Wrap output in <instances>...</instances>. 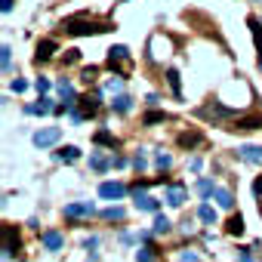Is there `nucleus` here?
Instances as JSON below:
<instances>
[{
	"instance_id": "nucleus-1",
	"label": "nucleus",
	"mask_w": 262,
	"mask_h": 262,
	"mask_svg": "<svg viewBox=\"0 0 262 262\" xmlns=\"http://www.w3.org/2000/svg\"><path fill=\"white\" fill-rule=\"evenodd\" d=\"M65 28L71 31V34H102V31H108L105 25H96V22H80V19H71Z\"/></svg>"
},
{
	"instance_id": "nucleus-2",
	"label": "nucleus",
	"mask_w": 262,
	"mask_h": 262,
	"mask_svg": "<svg viewBox=\"0 0 262 262\" xmlns=\"http://www.w3.org/2000/svg\"><path fill=\"white\" fill-rule=\"evenodd\" d=\"M59 126H46V130H37L34 133V145L37 148H46V145H53V142H59Z\"/></svg>"
},
{
	"instance_id": "nucleus-3",
	"label": "nucleus",
	"mask_w": 262,
	"mask_h": 262,
	"mask_svg": "<svg viewBox=\"0 0 262 262\" xmlns=\"http://www.w3.org/2000/svg\"><path fill=\"white\" fill-rule=\"evenodd\" d=\"M99 194H102L105 200H121L123 194H126V188H123L121 182H102V185H99Z\"/></svg>"
},
{
	"instance_id": "nucleus-4",
	"label": "nucleus",
	"mask_w": 262,
	"mask_h": 262,
	"mask_svg": "<svg viewBox=\"0 0 262 262\" xmlns=\"http://www.w3.org/2000/svg\"><path fill=\"white\" fill-rule=\"evenodd\" d=\"M164 200H167L170 207H182V204H185V188H182V185H173V188H167Z\"/></svg>"
},
{
	"instance_id": "nucleus-5",
	"label": "nucleus",
	"mask_w": 262,
	"mask_h": 262,
	"mask_svg": "<svg viewBox=\"0 0 262 262\" xmlns=\"http://www.w3.org/2000/svg\"><path fill=\"white\" fill-rule=\"evenodd\" d=\"M90 213H92V204H90V200H83V204H68V207H65V216H68V219L90 216Z\"/></svg>"
},
{
	"instance_id": "nucleus-6",
	"label": "nucleus",
	"mask_w": 262,
	"mask_h": 262,
	"mask_svg": "<svg viewBox=\"0 0 262 262\" xmlns=\"http://www.w3.org/2000/svg\"><path fill=\"white\" fill-rule=\"evenodd\" d=\"M40 241H44V247H46L49 253L62 250V234H59V231H44V234H40Z\"/></svg>"
},
{
	"instance_id": "nucleus-7",
	"label": "nucleus",
	"mask_w": 262,
	"mask_h": 262,
	"mask_svg": "<svg viewBox=\"0 0 262 262\" xmlns=\"http://www.w3.org/2000/svg\"><path fill=\"white\" fill-rule=\"evenodd\" d=\"M238 154L244 160H253V164H262V148L259 145H241L238 148Z\"/></svg>"
},
{
	"instance_id": "nucleus-8",
	"label": "nucleus",
	"mask_w": 262,
	"mask_h": 262,
	"mask_svg": "<svg viewBox=\"0 0 262 262\" xmlns=\"http://www.w3.org/2000/svg\"><path fill=\"white\" fill-rule=\"evenodd\" d=\"M15 244H19V238H15V234H13V228H6V231H3V256H6V259L13 256Z\"/></svg>"
},
{
	"instance_id": "nucleus-9",
	"label": "nucleus",
	"mask_w": 262,
	"mask_h": 262,
	"mask_svg": "<svg viewBox=\"0 0 262 262\" xmlns=\"http://www.w3.org/2000/svg\"><path fill=\"white\" fill-rule=\"evenodd\" d=\"M126 59H130V53H126V46H114V49H111V56H108V65L114 68V65H123Z\"/></svg>"
},
{
	"instance_id": "nucleus-10",
	"label": "nucleus",
	"mask_w": 262,
	"mask_h": 262,
	"mask_svg": "<svg viewBox=\"0 0 262 262\" xmlns=\"http://www.w3.org/2000/svg\"><path fill=\"white\" fill-rule=\"evenodd\" d=\"M136 207L145 210V213H154V210H157V200L148 198V194H136Z\"/></svg>"
},
{
	"instance_id": "nucleus-11",
	"label": "nucleus",
	"mask_w": 262,
	"mask_h": 262,
	"mask_svg": "<svg viewBox=\"0 0 262 262\" xmlns=\"http://www.w3.org/2000/svg\"><path fill=\"white\" fill-rule=\"evenodd\" d=\"M213 198H216V204L222 207V210H231V204H234V200H231V194H228L225 188H216V191H213Z\"/></svg>"
},
{
	"instance_id": "nucleus-12",
	"label": "nucleus",
	"mask_w": 262,
	"mask_h": 262,
	"mask_svg": "<svg viewBox=\"0 0 262 262\" xmlns=\"http://www.w3.org/2000/svg\"><path fill=\"white\" fill-rule=\"evenodd\" d=\"M53 49H56V40H40V44H37V62H40V59H49V56H53Z\"/></svg>"
},
{
	"instance_id": "nucleus-13",
	"label": "nucleus",
	"mask_w": 262,
	"mask_h": 262,
	"mask_svg": "<svg viewBox=\"0 0 262 262\" xmlns=\"http://www.w3.org/2000/svg\"><path fill=\"white\" fill-rule=\"evenodd\" d=\"M238 126H241V130H256V126H262V117L259 114L256 117H241Z\"/></svg>"
},
{
	"instance_id": "nucleus-14",
	"label": "nucleus",
	"mask_w": 262,
	"mask_h": 262,
	"mask_svg": "<svg viewBox=\"0 0 262 262\" xmlns=\"http://www.w3.org/2000/svg\"><path fill=\"white\" fill-rule=\"evenodd\" d=\"M49 108H53V102H49V99H40L37 105H28V111H31V114H46Z\"/></svg>"
},
{
	"instance_id": "nucleus-15",
	"label": "nucleus",
	"mask_w": 262,
	"mask_h": 262,
	"mask_svg": "<svg viewBox=\"0 0 262 262\" xmlns=\"http://www.w3.org/2000/svg\"><path fill=\"white\" fill-rule=\"evenodd\" d=\"M59 160H68V164H71V160H77L80 157V151L77 148H74V145H68V148H65V151H59V154H56Z\"/></svg>"
},
{
	"instance_id": "nucleus-16",
	"label": "nucleus",
	"mask_w": 262,
	"mask_h": 262,
	"mask_svg": "<svg viewBox=\"0 0 262 262\" xmlns=\"http://www.w3.org/2000/svg\"><path fill=\"white\" fill-rule=\"evenodd\" d=\"M198 216L204 219V222H213V219H216V210L210 207V204H200V207H198Z\"/></svg>"
},
{
	"instance_id": "nucleus-17",
	"label": "nucleus",
	"mask_w": 262,
	"mask_h": 262,
	"mask_svg": "<svg viewBox=\"0 0 262 262\" xmlns=\"http://www.w3.org/2000/svg\"><path fill=\"white\" fill-rule=\"evenodd\" d=\"M154 231H157V234H167V231H170V219H167V216H157V219H154Z\"/></svg>"
},
{
	"instance_id": "nucleus-18",
	"label": "nucleus",
	"mask_w": 262,
	"mask_h": 262,
	"mask_svg": "<svg viewBox=\"0 0 262 262\" xmlns=\"http://www.w3.org/2000/svg\"><path fill=\"white\" fill-rule=\"evenodd\" d=\"M228 231H231V234H241V231H244V219H241V216H231V219H228Z\"/></svg>"
},
{
	"instance_id": "nucleus-19",
	"label": "nucleus",
	"mask_w": 262,
	"mask_h": 262,
	"mask_svg": "<svg viewBox=\"0 0 262 262\" xmlns=\"http://www.w3.org/2000/svg\"><path fill=\"white\" fill-rule=\"evenodd\" d=\"M179 142H182L185 148H191V145H198V142H200V136H198V133H182Z\"/></svg>"
},
{
	"instance_id": "nucleus-20",
	"label": "nucleus",
	"mask_w": 262,
	"mask_h": 262,
	"mask_svg": "<svg viewBox=\"0 0 262 262\" xmlns=\"http://www.w3.org/2000/svg\"><path fill=\"white\" fill-rule=\"evenodd\" d=\"M59 92H62V96L65 99H68V102H71V99H74V87H71V83L68 80H59ZM74 105V102H71Z\"/></svg>"
},
{
	"instance_id": "nucleus-21",
	"label": "nucleus",
	"mask_w": 262,
	"mask_h": 262,
	"mask_svg": "<svg viewBox=\"0 0 262 262\" xmlns=\"http://www.w3.org/2000/svg\"><path fill=\"white\" fill-rule=\"evenodd\" d=\"M96 142H99V145H114V136L108 130H99L96 133Z\"/></svg>"
},
{
	"instance_id": "nucleus-22",
	"label": "nucleus",
	"mask_w": 262,
	"mask_h": 262,
	"mask_svg": "<svg viewBox=\"0 0 262 262\" xmlns=\"http://www.w3.org/2000/svg\"><path fill=\"white\" fill-rule=\"evenodd\" d=\"M198 191H200V194H213L216 188H213V182H210V179H200V182H198Z\"/></svg>"
},
{
	"instance_id": "nucleus-23",
	"label": "nucleus",
	"mask_w": 262,
	"mask_h": 262,
	"mask_svg": "<svg viewBox=\"0 0 262 262\" xmlns=\"http://www.w3.org/2000/svg\"><path fill=\"white\" fill-rule=\"evenodd\" d=\"M102 216H105V219H123V210H121V207H108Z\"/></svg>"
},
{
	"instance_id": "nucleus-24",
	"label": "nucleus",
	"mask_w": 262,
	"mask_h": 262,
	"mask_svg": "<svg viewBox=\"0 0 262 262\" xmlns=\"http://www.w3.org/2000/svg\"><path fill=\"white\" fill-rule=\"evenodd\" d=\"M114 108H117V111H130V99H126V96H117V99H114Z\"/></svg>"
},
{
	"instance_id": "nucleus-25",
	"label": "nucleus",
	"mask_w": 262,
	"mask_h": 262,
	"mask_svg": "<svg viewBox=\"0 0 262 262\" xmlns=\"http://www.w3.org/2000/svg\"><path fill=\"white\" fill-rule=\"evenodd\" d=\"M176 262H200V259H198V253L185 250V253H179V259H176Z\"/></svg>"
},
{
	"instance_id": "nucleus-26",
	"label": "nucleus",
	"mask_w": 262,
	"mask_h": 262,
	"mask_svg": "<svg viewBox=\"0 0 262 262\" xmlns=\"http://www.w3.org/2000/svg\"><path fill=\"white\" fill-rule=\"evenodd\" d=\"M167 80H170L173 92H179V74H176V71H167Z\"/></svg>"
},
{
	"instance_id": "nucleus-27",
	"label": "nucleus",
	"mask_w": 262,
	"mask_h": 262,
	"mask_svg": "<svg viewBox=\"0 0 262 262\" xmlns=\"http://www.w3.org/2000/svg\"><path fill=\"white\" fill-rule=\"evenodd\" d=\"M170 164H173V157H170V154H157V167H160V170H167Z\"/></svg>"
},
{
	"instance_id": "nucleus-28",
	"label": "nucleus",
	"mask_w": 262,
	"mask_h": 262,
	"mask_svg": "<svg viewBox=\"0 0 262 262\" xmlns=\"http://www.w3.org/2000/svg\"><path fill=\"white\" fill-rule=\"evenodd\" d=\"M90 164H92V170H105V160L99 157V154H92V157H90Z\"/></svg>"
},
{
	"instance_id": "nucleus-29",
	"label": "nucleus",
	"mask_w": 262,
	"mask_h": 262,
	"mask_svg": "<svg viewBox=\"0 0 262 262\" xmlns=\"http://www.w3.org/2000/svg\"><path fill=\"white\" fill-rule=\"evenodd\" d=\"M167 114H160V111H151V114H145V123H157V121H164Z\"/></svg>"
},
{
	"instance_id": "nucleus-30",
	"label": "nucleus",
	"mask_w": 262,
	"mask_h": 262,
	"mask_svg": "<svg viewBox=\"0 0 262 262\" xmlns=\"http://www.w3.org/2000/svg\"><path fill=\"white\" fill-rule=\"evenodd\" d=\"M10 53H13L10 46H3V49H0V59H3V68H10Z\"/></svg>"
},
{
	"instance_id": "nucleus-31",
	"label": "nucleus",
	"mask_w": 262,
	"mask_h": 262,
	"mask_svg": "<svg viewBox=\"0 0 262 262\" xmlns=\"http://www.w3.org/2000/svg\"><path fill=\"white\" fill-rule=\"evenodd\" d=\"M136 259H139V262H151V253H148V247H145V250H139V253H136Z\"/></svg>"
},
{
	"instance_id": "nucleus-32",
	"label": "nucleus",
	"mask_w": 262,
	"mask_h": 262,
	"mask_svg": "<svg viewBox=\"0 0 262 262\" xmlns=\"http://www.w3.org/2000/svg\"><path fill=\"white\" fill-rule=\"evenodd\" d=\"M37 90H40V92H46V90H49V80L40 77V80H37Z\"/></svg>"
},
{
	"instance_id": "nucleus-33",
	"label": "nucleus",
	"mask_w": 262,
	"mask_h": 262,
	"mask_svg": "<svg viewBox=\"0 0 262 262\" xmlns=\"http://www.w3.org/2000/svg\"><path fill=\"white\" fill-rule=\"evenodd\" d=\"M0 10H3V13H10V10H13V0H3V3H0Z\"/></svg>"
},
{
	"instance_id": "nucleus-34",
	"label": "nucleus",
	"mask_w": 262,
	"mask_h": 262,
	"mask_svg": "<svg viewBox=\"0 0 262 262\" xmlns=\"http://www.w3.org/2000/svg\"><path fill=\"white\" fill-rule=\"evenodd\" d=\"M256 194H262V176L256 179Z\"/></svg>"
},
{
	"instance_id": "nucleus-35",
	"label": "nucleus",
	"mask_w": 262,
	"mask_h": 262,
	"mask_svg": "<svg viewBox=\"0 0 262 262\" xmlns=\"http://www.w3.org/2000/svg\"><path fill=\"white\" fill-rule=\"evenodd\" d=\"M259 68H262V59H259Z\"/></svg>"
}]
</instances>
